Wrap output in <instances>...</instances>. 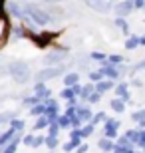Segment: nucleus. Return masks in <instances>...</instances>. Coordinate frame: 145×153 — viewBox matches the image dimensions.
Instances as JSON below:
<instances>
[{"label": "nucleus", "mask_w": 145, "mask_h": 153, "mask_svg": "<svg viewBox=\"0 0 145 153\" xmlns=\"http://www.w3.org/2000/svg\"><path fill=\"white\" fill-rule=\"evenodd\" d=\"M22 12H24V22H34L36 26H48V24L54 20L50 12H46L44 8L32 4V2H26L22 4Z\"/></svg>", "instance_id": "nucleus-1"}, {"label": "nucleus", "mask_w": 145, "mask_h": 153, "mask_svg": "<svg viewBox=\"0 0 145 153\" xmlns=\"http://www.w3.org/2000/svg\"><path fill=\"white\" fill-rule=\"evenodd\" d=\"M8 74L12 76V79L16 84H26L30 79V66L28 62L24 60H14V62L8 66Z\"/></svg>", "instance_id": "nucleus-2"}, {"label": "nucleus", "mask_w": 145, "mask_h": 153, "mask_svg": "<svg viewBox=\"0 0 145 153\" xmlns=\"http://www.w3.org/2000/svg\"><path fill=\"white\" fill-rule=\"evenodd\" d=\"M62 74H66L64 66H50V68H44L36 74V82H48V79H54Z\"/></svg>", "instance_id": "nucleus-3"}, {"label": "nucleus", "mask_w": 145, "mask_h": 153, "mask_svg": "<svg viewBox=\"0 0 145 153\" xmlns=\"http://www.w3.org/2000/svg\"><path fill=\"white\" fill-rule=\"evenodd\" d=\"M68 58V52L64 50H56V52H50L44 56V64L46 66H62V62Z\"/></svg>", "instance_id": "nucleus-4"}, {"label": "nucleus", "mask_w": 145, "mask_h": 153, "mask_svg": "<svg viewBox=\"0 0 145 153\" xmlns=\"http://www.w3.org/2000/svg\"><path fill=\"white\" fill-rule=\"evenodd\" d=\"M117 129H119V121L117 119H107V121H103V135L109 137V139H115L117 137Z\"/></svg>", "instance_id": "nucleus-5"}, {"label": "nucleus", "mask_w": 145, "mask_h": 153, "mask_svg": "<svg viewBox=\"0 0 145 153\" xmlns=\"http://www.w3.org/2000/svg\"><path fill=\"white\" fill-rule=\"evenodd\" d=\"M8 34H10V22H8L6 14H4L2 10H0V46H2V44L6 42Z\"/></svg>", "instance_id": "nucleus-6"}, {"label": "nucleus", "mask_w": 145, "mask_h": 153, "mask_svg": "<svg viewBox=\"0 0 145 153\" xmlns=\"http://www.w3.org/2000/svg\"><path fill=\"white\" fill-rule=\"evenodd\" d=\"M101 72H103V76L106 78H109V79H117L119 78V66H115V64H112V62H103V66H101Z\"/></svg>", "instance_id": "nucleus-7"}, {"label": "nucleus", "mask_w": 145, "mask_h": 153, "mask_svg": "<svg viewBox=\"0 0 145 153\" xmlns=\"http://www.w3.org/2000/svg\"><path fill=\"white\" fill-rule=\"evenodd\" d=\"M86 4L95 12H101V14H106V12L112 10V4H107L106 0H86Z\"/></svg>", "instance_id": "nucleus-8"}, {"label": "nucleus", "mask_w": 145, "mask_h": 153, "mask_svg": "<svg viewBox=\"0 0 145 153\" xmlns=\"http://www.w3.org/2000/svg\"><path fill=\"white\" fill-rule=\"evenodd\" d=\"M135 8L133 0H125V2H119V4H115V14L117 16H129L131 14V10Z\"/></svg>", "instance_id": "nucleus-9"}, {"label": "nucleus", "mask_w": 145, "mask_h": 153, "mask_svg": "<svg viewBox=\"0 0 145 153\" xmlns=\"http://www.w3.org/2000/svg\"><path fill=\"white\" fill-rule=\"evenodd\" d=\"M28 38H32L34 42H36V46H38V48H46L52 40L56 38V34H30Z\"/></svg>", "instance_id": "nucleus-10"}, {"label": "nucleus", "mask_w": 145, "mask_h": 153, "mask_svg": "<svg viewBox=\"0 0 145 153\" xmlns=\"http://www.w3.org/2000/svg\"><path fill=\"white\" fill-rule=\"evenodd\" d=\"M135 143L131 141V139H127V137L123 135V137H117L115 139V151H121V153H127L133 149Z\"/></svg>", "instance_id": "nucleus-11"}, {"label": "nucleus", "mask_w": 145, "mask_h": 153, "mask_svg": "<svg viewBox=\"0 0 145 153\" xmlns=\"http://www.w3.org/2000/svg\"><path fill=\"white\" fill-rule=\"evenodd\" d=\"M34 94H36V96L44 102V100H48V97H50V88H46L44 82H36V84H34Z\"/></svg>", "instance_id": "nucleus-12"}, {"label": "nucleus", "mask_w": 145, "mask_h": 153, "mask_svg": "<svg viewBox=\"0 0 145 153\" xmlns=\"http://www.w3.org/2000/svg\"><path fill=\"white\" fill-rule=\"evenodd\" d=\"M16 133H18V131L14 129V127H8L6 131H2V133H0V147H4V145H8V143H10L12 139L16 137Z\"/></svg>", "instance_id": "nucleus-13"}, {"label": "nucleus", "mask_w": 145, "mask_h": 153, "mask_svg": "<svg viewBox=\"0 0 145 153\" xmlns=\"http://www.w3.org/2000/svg\"><path fill=\"white\" fill-rule=\"evenodd\" d=\"M109 90H115V84H113V79H101V82H97L95 84V91H100V94H106V91Z\"/></svg>", "instance_id": "nucleus-14"}, {"label": "nucleus", "mask_w": 145, "mask_h": 153, "mask_svg": "<svg viewBox=\"0 0 145 153\" xmlns=\"http://www.w3.org/2000/svg\"><path fill=\"white\" fill-rule=\"evenodd\" d=\"M97 147H100L101 151H109V153H112V151H115V141L103 135L100 141H97Z\"/></svg>", "instance_id": "nucleus-15"}, {"label": "nucleus", "mask_w": 145, "mask_h": 153, "mask_svg": "<svg viewBox=\"0 0 145 153\" xmlns=\"http://www.w3.org/2000/svg\"><path fill=\"white\" fill-rule=\"evenodd\" d=\"M62 84H64V85H68V88H72V85L80 84V74H76V72L64 74V79H62Z\"/></svg>", "instance_id": "nucleus-16"}, {"label": "nucleus", "mask_w": 145, "mask_h": 153, "mask_svg": "<svg viewBox=\"0 0 145 153\" xmlns=\"http://www.w3.org/2000/svg\"><path fill=\"white\" fill-rule=\"evenodd\" d=\"M78 115H80V119H82L84 123H89V121L94 119L91 109H89V108H84V105H78Z\"/></svg>", "instance_id": "nucleus-17"}, {"label": "nucleus", "mask_w": 145, "mask_h": 153, "mask_svg": "<svg viewBox=\"0 0 145 153\" xmlns=\"http://www.w3.org/2000/svg\"><path fill=\"white\" fill-rule=\"evenodd\" d=\"M109 108H112L115 114H123V111H125V100H123V97H115V100L109 102Z\"/></svg>", "instance_id": "nucleus-18"}, {"label": "nucleus", "mask_w": 145, "mask_h": 153, "mask_svg": "<svg viewBox=\"0 0 145 153\" xmlns=\"http://www.w3.org/2000/svg\"><path fill=\"white\" fill-rule=\"evenodd\" d=\"M8 12H10L12 16H16V18H20V20H24L22 4H18V2H10V4H8Z\"/></svg>", "instance_id": "nucleus-19"}, {"label": "nucleus", "mask_w": 145, "mask_h": 153, "mask_svg": "<svg viewBox=\"0 0 145 153\" xmlns=\"http://www.w3.org/2000/svg\"><path fill=\"white\" fill-rule=\"evenodd\" d=\"M80 145H82V137H78V139H70L68 143L62 145V149H64L66 153H70V151H74V149H78Z\"/></svg>", "instance_id": "nucleus-20"}, {"label": "nucleus", "mask_w": 145, "mask_h": 153, "mask_svg": "<svg viewBox=\"0 0 145 153\" xmlns=\"http://www.w3.org/2000/svg\"><path fill=\"white\" fill-rule=\"evenodd\" d=\"M115 94H117V97H123L125 102L129 100V88H127V84H117L115 85Z\"/></svg>", "instance_id": "nucleus-21"}, {"label": "nucleus", "mask_w": 145, "mask_h": 153, "mask_svg": "<svg viewBox=\"0 0 145 153\" xmlns=\"http://www.w3.org/2000/svg\"><path fill=\"white\" fill-rule=\"evenodd\" d=\"M46 114V103L40 102L38 105H34V108H30V115H34V117H40V115Z\"/></svg>", "instance_id": "nucleus-22"}, {"label": "nucleus", "mask_w": 145, "mask_h": 153, "mask_svg": "<svg viewBox=\"0 0 145 153\" xmlns=\"http://www.w3.org/2000/svg\"><path fill=\"white\" fill-rule=\"evenodd\" d=\"M48 125H50V119L46 117V115H40V117L36 119V123H34V129H36V131H38V129H46Z\"/></svg>", "instance_id": "nucleus-23"}, {"label": "nucleus", "mask_w": 145, "mask_h": 153, "mask_svg": "<svg viewBox=\"0 0 145 153\" xmlns=\"http://www.w3.org/2000/svg\"><path fill=\"white\" fill-rule=\"evenodd\" d=\"M94 91H95V84L86 85L84 90H82V96H80V100H86V102H88V100H89V96H91Z\"/></svg>", "instance_id": "nucleus-24"}, {"label": "nucleus", "mask_w": 145, "mask_h": 153, "mask_svg": "<svg viewBox=\"0 0 145 153\" xmlns=\"http://www.w3.org/2000/svg\"><path fill=\"white\" fill-rule=\"evenodd\" d=\"M139 46V36H129L127 40H125V48L127 50H135Z\"/></svg>", "instance_id": "nucleus-25"}, {"label": "nucleus", "mask_w": 145, "mask_h": 153, "mask_svg": "<svg viewBox=\"0 0 145 153\" xmlns=\"http://www.w3.org/2000/svg\"><path fill=\"white\" fill-rule=\"evenodd\" d=\"M58 123H60L62 129H68V127H72V117L64 114V115H60V117H58Z\"/></svg>", "instance_id": "nucleus-26"}, {"label": "nucleus", "mask_w": 145, "mask_h": 153, "mask_svg": "<svg viewBox=\"0 0 145 153\" xmlns=\"http://www.w3.org/2000/svg\"><path fill=\"white\" fill-rule=\"evenodd\" d=\"M115 26H117V28H121V32H123L125 36H129V26H127V22H125L121 16L115 18Z\"/></svg>", "instance_id": "nucleus-27"}, {"label": "nucleus", "mask_w": 145, "mask_h": 153, "mask_svg": "<svg viewBox=\"0 0 145 153\" xmlns=\"http://www.w3.org/2000/svg\"><path fill=\"white\" fill-rule=\"evenodd\" d=\"M42 102V100H40L38 96H36V94H34V96H30V97H26V100H24V105H26V108H34V105H38V103Z\"/></svg>", "instance_id": "nucleus-28"}, {"label": "nucleus", "mask_w": 145, "mask_h": 153, "mask_svg": "<svg viewBox=\"0 0 145 153\" xmlns=\"http://www.w3.org/2000/svg\"><path fill=\"white\" fill-rule=\"evenodd\" d=\"M60 97H62V100H68V102H70V100H74V97H78V96L74 94V90H72V88H68V85H66V88L62 90Z\"/></svg>", "instance_id": "nucleus-29"}, {"label": "nucleus", "mask_w": 145, "mask_h": 153, "mask_svg": "<svg viewBox=\"0 0 145 153\" xmlns=\"http://www.w3.org/2000/svg\"><path fill=\"white\" fill-rule=\"evenodd\" d=\"M8 125H10V127H14L16 131H24V127H26L24 119H18V117H14V119H12V121H10Z\"/></svg>", "instance_id": "nucleus-30"}, {"label": "nucleus", "mask_w": 145, "mask_h": 153, "mask_svg": "<svg viewBox=\"0 0 145 153\" xmlns=\"http://www.w3.org/2000/svg\"><path fill=\"white\" fill-rule=\"evenodd\" d=\"M94 129H95V123H94V121L86 123L84 127H82V137H89L91 133H94Z\"/></svg>", "instance_id": "nucleus-31"}, {"label": "nucleus", "mask_w": 145, "mask_h": 153, "mask_svg": "<svg viewBox=\"0 0 145 153\" xmlns=\"http://www.w3.org/2000/svg\"><path fill=\"white\" fill-rule=\"evenodd\" d=\"M14 117H16L14 111H4V114H0V125H2V123H10Z\"/></svg>", "instance_id": "nucleus-32"}, {"label": "nucleus", "mask_w": 145, "mask_h": 153, "mask_svg": "<svg viewBox=\"0 0 145 153\" xmlns=\"http://www.w3.org/2000/svg\"><path fill=\"white\" fill-rule=\"evenodd\" d=\"M89 79H91L94 84L101 82V79H103V72H101V70H94V72H89Z\"/></svg>", "instance_id": "nucleus-33"}, {"label": "nucleus", "mask_w": 145, "mask_h": 153, "mask_svg": "<svg viewBox=\"0 0 145 153\" xmlns=\"http://www.w3.org/2000/svg\"><path fill=\"white\" fill-rule=\"evenodd\" d=\"M12 36L16 40H22V38H26V32H24L22 26H14V28H12Z\"/></svg>", "instance_id": "nucleus-34"}, {"label": "nucleus", "mask_w": 145, "mask_h": 153, "mask_svg": "<svg viewBox=\"0 0 145 153\" xmlns=\"http://www.w3.org/2000/svg\"><path fill=\"white\" fill-rule=\"evenodd\" d=\"M60 123L58 121H54V123H50L48 125V135H54V137H58V133H60Z\"/></svg>", "instance_id": "nucleus-35"}, {"label": "nucleus", "mask_w": 145, "mask_h": 153, "mask_svg": "<svg viewBox=\"0 0 145 153\" xmlns=\"http://www.w3.org/2000/svg\"><path fill=\"white\" fill-rule=\"evenodd\" d=\"M46 147H48V149H56L58 147V137L46 135Z\"/></svg>", "instance_id": "nucleus-36"}, {"label": "nucleus", "mask_w": 145, "mask_h": 153, "mask_svg": "<svg viewBox=\"0 0 145 153\" xmlns=\"http://www.w3.org/2000/svg\"><path fill=\"white\" fill-rule=\"evenodd\" d=\"M125 137L127 139H131V141L137 145V137H139V129H129V131H125Z\"/></svg>", "instance_id": "nucleus-37"}, {"label": "nucleus", "mask_w": 145, "mask_h": 153, "mask_svg": "<svg viewBox=\"0 0 145 153\" xmlns=\"http://www.w3.org/2000/svg\"><path fill=\"white\" fill-rule=\"evenodd\" d=\"M107 119H109V117H107V114H103V111H97V114L94 115V119H91V121L97 125V123H101V121H107Z\"/></svg>", "instance_id": "nucleus-38"}, {"label": "nucleus", "mask_w": 145, "mask_h": 153, "mask_svg": "<svg viewBox=\"0 0 145 153\" xmlns=\"http://www.w3.org/2000/svg\"><path fill=\"white\" fill-rule=\"evenodd\" d=\"M107 62L119 66V64H123V56H119V54H112V56H107Z\"/></svg>", "instance_id": "nucleus-39"}, {"label": "nucleus", "mask_w": 145, "mask_h": 153, "mask_svg": "<svg viewBox=\"0 0 145 153\" xmlns=\"http://www.w3.org/2000/svg\"><path fill=\"white\" fill-rule=\"evenodd\" d=\"M42 145H46V137H42V135H36V137H34L32 147H42Z\"/></svg>", "instance_id": "nucleus-40"}, {"label": "nucleus", "mask_w": 145, "mask_h": 153, "mask_svg": "<svg viewBox=\"0 0 145 153\" xmlns=\"http://www.w3.org/2000/svg\"><path fill=\"white\" fill-rule=\"evenodd\" d=\"M137 147L145 149V129H139V137H137Z\"/></svg>", "instance_id": "nucleus-41"}, {"label": "nucleus", "mask_w": 145, "mask_h": 153, "mask_svg": "<svg viewBox=\"0 0 145 153\" xmlns=\"http://www.w3.org/2000/svg\"><path fill=\"white\" fill-rule=\"evenodd\" d=\"M131 119H133V121H137V123H139V121H143V119H145V109H141V111H135V114L131 115Z\"/></svg>", "instance_id": "nucleus-42"}, {"label": "nucleus", "mask_w": 145, "mask_h": 153, "mask_svg": "<svg viewBox=\"0 0 145 153\" xmlns=\"http://www.w3.org/2000/svg\"><path fill=\"white\" fill-rule=\"evenodd\" d=\"M91 60H97V62H106L107 56H106V54H101V52H94V54H91Z\"/></svg>", "instance_id": "nucleus-43"}, {"label": "nucleus", "mask_w": 145, "mask_h": 153, "mask_svg": "<svg viewBox=\"0 0 145 153\" xmlns=\"http://www.w3.org/2000/svg\"><path fill=\"white\" fill-rule=\"evenodd\" d=\"M100 100H101V94H100V91H94V94L89 96V100H88V102H89V103H97Z\"/></svg>", "instance_id": "nucleus-44"}, {"label": "nucleus", "mask_w": 145, "mask_h": 153, "mask_svg": "<svg viewBox=\"0 0 145 153\" xmlns=\"http://www.w3.org/2000/svg\"><path fill=\"white\" fill-rule=\"evenodd\" d=\"M84 125V121L80 119V115H74L72 117V127H82Z\"/></svg>", "instance_id": "nucleus-45"}, {"label": "nucleus", "mask_w": 145, "mask_h": 153, "mask_svg": "<svg viewBox=\"0 0 145 153\" xmlns=\"http://www.w3.org/2000/svg\"><path fill=\"white\" fill-rule=\"evenodd\" d=\"M24 145H28V147H32V143H34V135H24Z\"/></svg>", "instance_id": "nucleus-46"}, {"label": "nucleus", "mask_w": 145, "mask_h": 153, "mask_svg": "<svg viewBox=\"0 0 145 153\" xmlns=\"http://www.w3.org/2000/svg\"><path fill=\"white\" fill-rule=\"evenodd\" d=\"M72 90H74V94L80 97V96H82V90H84V88H82L80 84H76V85H72Z\"/></svg>", "instance_id": "nucleus-47"}, {"label": "nucleus", "mask_w": 145, "mask_h": 153, "mask_svg": "<svg viewBox=\"0 0 145 153\" xmlns=\"http://www.w3.org/2000/svg\"><path fill=\"white\" fill-rule=\"evenodd\" d=\"M133 4L137 10H141V8H145V0H133Z\"/></svg>", "instance_id": "nucleus-48"}, {"label": "nucleus", "mask_w": 145, "mask_h": 153, "mask_svg": "<svg viewBox=\"0 0 145 153\" xmlns=\"http://www.w3.org/2000/svg\"><path fill=\"white\" fill-rule=\"evenodd\" d=\"M88 149H89V145H88V143H82V145H80V147L76 149V151H78V153H86Z\"/></svg>", "instance_id": "nucleus-49"}, {"label": "nucleus", "mask_w": 145, "mask_h": 153, "mask_svg": "<svg viewBox=\"0 0 145 153\" xmlns=\"http://www.w3.org/2000/svg\"><path fill=\"white\" fill-rule=\"evenodd\" d=\"M139 46H145V36H143V38L139 36Z\"/></svg>", "instance_id": "nucleus-50"}, {"label": "nucleus", "mask_w": 145, "mask_h": 153, "mask_svg": "<svg viewBox=\"0 0 145 153\" xmlns=\"http://www.w3.org/2000/svg\"><path fill=\"white\" fill-rule=\"evenodd\" d=\"M137 68H143V70H145V60H143L141 64H137Z\"/></svg>", "instance_id": "nucleus-51"}, {"label": "nucleus", "mask_w": 145, "mask_h": 153, "mask_svg": "<svg viewBox=\"0 0 145 153\" xmlns=\"http://www.w3.org/2000/svg\"><path fill=\"white\" fill-rule=\"evenodd\" d=\"M139 127H141V129L145 127V119H143V121H139Z\"/></svg>", "instance_id": "nucleus-52"}, {"label": "nucleus", "mask_w": 145, "mask_h": 153, "mask_svg": "<svg viewBox=\"0 0 145 153\" xmlns=\"http://www.w3.org/2000/svg\"><path fill=\"white\" fill-rule=\"evenodd\" d=\"M46 2H50V4H54V2H62V0H46Z\"/></svg>", "instance_id": "nucleus-53"}, {"label": "nucleus", "mask_w": 145, "mask_h": 153, "mask_svg": "<svg viewBox=\"0 0 145 153\" xmlns=\"http://www.w3.org/2000/svg\"><path fill=\"white\" fill-rule=\"evenodd\" d=\"M127 153H145L143 149H141V151H133V149H131V151H127Z\"/></svg>", "instance_id": "nucleus-54"}, {"label": "nucleus", "mask_w": 145, "mask_h": 153, "mask_svg": "<svg viewBox=\"0 0 145 153\" xmlns=\"http://www.w3.org/2000/svg\"><path fill=\"white\" fill-rule=\"evenodd\" d=\"M4 74V70H2V62H0V76Z\"/></svg>", "instance_id": "nucleus-55"}, {"label": "nucleus", "mask_w": 145, "mask_h": 153, "mask_svg": "<svg viewBox=\"0 0 145 153\" xmlns=\"http://www.w3.org/2000/svg\"><path fill=\"white\" fill-rule=\"evenodd\" d=\"M0 10H2V0H0Z\"/></svg>", "instance_id": "nucleus-56"}, {"label": "nucleus", "mask_w": 145, "mask_h": 153, "mask_svg": "<svg viewBox=\"0 0 145 153\" xmlns=\"http://www.w3.org/2000/svg\"><path fill=\"white\" fill-rule=\"evenodd\" d=\"M112 153H121V151H112Z\"/></svg>", "instance_id": "nucleus-57"}, {"label": "nucleus", "mask_w": 145, "mask_h": 153, "mask_svg": "<svg viewBox=\"0 0 145 153\" xmlns=\"http://www.w3.org/2000/svg\"><path fill=\"white\" fill-rule=\"evenodd\" d=\"M143 151H145V149H143Z\"/></svg>", "instance_id": "nucleus-58"}, {"label": "nucleus", "mask_w": 145, "mask_h": 153, "mask_svg": "<svg viewBox=\"0 0 145 153\" xmlns=\"http://www.w3.org/2000/svg\"><path fill=\"white\" fill-rule=\"evenodd\" d=\"M143 10H145V8H143Z\"/></svg>", "instance_id": "nucleus-59"}]
</instances>
